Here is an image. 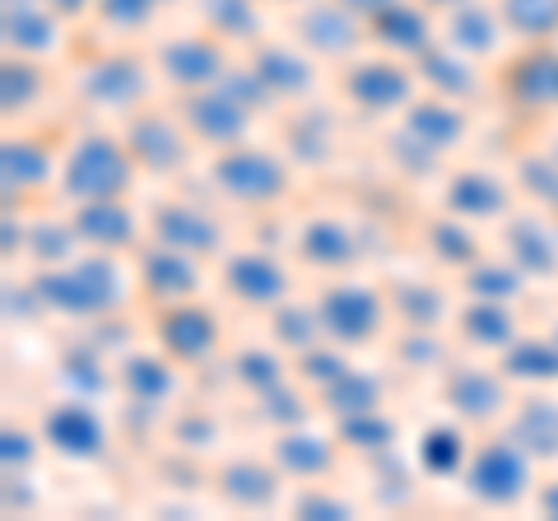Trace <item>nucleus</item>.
Listing matches in <instances>:
<instances>
[{"mask_svg": "<svg viewBox=\"0 0 558 521\" xmlns=\"http://www.w3.org/2000/svg\"><path fill=\"white\" fill-rule=\"evenodd\" d=\"M126 186V159L112 141H84L65 163V191L89 201H112Z\"/></svg>", "mask_w": 558, "mask_h": 521, "instance_id": "nucleus-1", "label": "nucleus"}, {"mask_svg": "<svg viewBox=\"0 0 558 521\" xmlns=\"http://www.w3.org/2000/svg\"><path fill=\"white\" fill-rule=\"evenodd\" d=\"M38 289L47 303H57L65 312H102L108 303H117L121 280L108 260H84V266L70 275H47Z\"/></svg>", "mask_w": 558, "mask_h": 521, "instance_id": "nucleus-2", "label": "nucleus"}, {"mask_svg": "<svg viewBox=\"0 0 558 521\" xmlns=\"http://www.w3.org/2000/svg\"><path fill=\"white\" fill-rule=\"evenodd\" d=\"M215 178L229 196H242V201H270V196H279V186H284L279 163L266 159V154H252V149H238L229 159H219Z\"/></svg>", "mask_w": 558, "mask_h": 521, "instance_id": "nucleus-3", "label": "nucleus"}, {"mask_svg": "<svg viewBox=\"0 0 558 521\" xmlns=\"http://www.w3.org/2000/svg\"><path fill=\"white\" fill-rule=\"evenodd\" d=\"M470 489L488 502H512L521 489H526V461L517 457V447L494 443L480 451V461L470 465Z\"/></svg>", "mask_w": 558, "mask_h": 521, "instance_id": "nucleus-4", "label": "nucleus"}, {"mask_svg": "<svg viewBox=\"0 0 558 521\" xmlns=\"http://www.w3.org/2000/svg\"><path fill=\"white\" fill-rule=\"evenodd\" d=\"M322 326L340 340H363L377 326V299L368 289H330L322 303Z\"/></svg>", "mask_w": 558, "mask_h": 521, "instance_id": "nucleus-5", "label": "nucleus"}, {"mask_svg": "<svg viewBox=\"0 0 558 521\" xmlns=\"http://www.w3.org/2000/svg\"><path fill=\"white\" fill-rule=\"evenodd\" d=\"M163 344L182 359H196L215 344V317L201 307H172L163 317Z\"/></svg>", "mask_w": 558, "mask_h": 521, "instance_id": "nucleus-6", "label": "nucleus"}, {"mask_svg": "<svg viewBox=\"0 0 558 521\" xmlns=\"http://www.w3.org/2000/svg\"><path fill=\"white\" fill-rule=\"evenodd\" d=\"M47 438L57 443L61 451H75V457H94L102 447V428L89 410L80 405H65V410H51L47 414Z\"/></svg>", "mask_w": 558, "mask_h": 521, "instance_id": "nucleus-7", "label": "nucleus"}, {"mask_svg": "<svg viewBox=\"0 0 558 521\" xmlns=\"http://www.w3.org/2000/svg\"><path fill=\"white\" fill-rule=\"evenodd\" d=\"M229 284H233V293H242V299H252V303H275L279 293H284V270L266 256H233Z\"/></svg>", "mask_w": 558, "mask_h": 521, "instance_id": "nucleus-8", "label": "nucleus"}, {"mask_svg": "<svg viewBox=\"0 0 558 521\" xmlns=\"http://www.w3.org/2000/svg\"><path fill=\"white\" fill-rule=\"evenodd\" d=\"M145 284H149V293H159V299H182V293L196 289V270H191L186 256H178V247L149 252L145 256Z\"/></svg>", "mask_w": 558, "mask_h": 521, "instance_id": "nucleus-9", "label": "nucleus"}, {"mask_svg": "<svg viewBox=\"0 0 558 521\" xmlns=\"http://www.w3.org/2000/svg\"><path fill=\"white\" fill-rule=\"evenodd\" d=\"M349 94H354L363 108H391L410 94V80L391 71V65H363V71L349 75Z\"/></svg>", "mask_w": 558, "mask_h": 521, "instance_id": "nucleus-10", "label": "nucleus"}, {"mask_svg": "<svg viewBox=\"0 0 558 521\" xmlns=\"http://www.w3.org/2000/svg\"><path fill=\"white\" fill-rule=\"evenodd\" d=\"M159 238L178 252H209L219 242V229L209 223L205 215H191V210H163L159 215Z\"/></svg>", "mask_w": 558, "mask_h": 521, "instance_id": "nucleus-11", "label": "nucleus"}, {"mask_svg": "<svg viewBox=\"0 0 558 521\" xmlns=\"http://www.w3.org/2000/svg\"><path fill=\"white\" fill-rule=\"evenodd\" d=\"M131 149H135L149 168H168V163H178V159H182L178 135H172V131H168V121H159V117L135 121V126H131Z\"/></svg>", "mask_w": 558, "mask_h": 521, "instance_id": "nucleus-12", "label": "nucleus"}, {"mask_svg": "<svg viewBox=\"0 0 558 521\" xmlns=\"http://www.w3.org/2000/svg\"><path fill=\"white\" fill-rule=\"evenodd\" d=\"M163 65H168V75L182 80V84H201V80H215L219 75V57H215V47H205V43H178V47H168L163 51Z\"/></svg>", "mask_w": 558, "mask_h": 521, "instance_id": "nucleus-13", "label": "nucleus"}, {"mask_svg": "<svg viewBox=\"0 0 558 521\" xmlns=\"http://www.w3.org/2000/svg\"><path fill=\"white\" fill-rule=\"evenodd\" d=\"M191 121H196V131H205L209 141H238L242 135V108H233L229 98H196L191 102Z\"/></svg>", "mask_w": 558, "mask_h": 521, "instance_id": "nucleus-14", "label": "nucleus"}, {"mask_svg": "<svg viewBox=\"0 0 558 521\" xmlns=\"http://www.w3.org/2000/svg\"><path fill=\"white\" fill-rule=\"evenodd\" d=\"M75 229H80L84 238L102 242V247H117V242H126V238H131V215H126V210H117L112 201H94L89 210L80 215Z\"/></svg>", "mask_w": 558, "mask_h": 521, "instance_id": "nucleus-15", "label": "nucleus"}, {"mask_svg": "<svg viewBox=\"0 0 558 521\" xmlns=\"http://www.w3.org/2000/svg\"><path fill=\"white\" fill-rule=\"evenodd\" d=\"M84 94L102 98V102H131L140 94V71L126 61H112V65H98V71L84 80Z\"/></svg>", "mask_w": 558, "mask_h": 521, "instance_id": "nucleus-16", "label": "nucleus"}, {"mask_svg": "<svg viewBox=\"0 0 558 521\" xmlns=\"http://www.w3.org/2000/svg\"><path fill=\"white\" fill-rule=\"evenodd\" d=\"M517 443H526L535 451H558V405L535 401L521 410L517 420Z\"/></svg>", "mask_w": 558, "mask_h": 521, "instance_id": "nucleus-17", "label": "nucleus"}, {"mask_svg": "<svg viewBox=\"0 0 558 521\" xmlns=\"http://www.w3.org/2000/svg\"><path fill=\"white\" fill-rule=\"evenodd\" d=\"M303 252H307L312 260H322V266H344V260L354 256V242H349V233L340 229V223L322 219V223H312V229H307Z\"/></svg>", "mask_w": 558, "mask_h": 521, "instance_id": "nucleus-18", "label": "nucleus"}, {"mask_svg": "<svg viewBox=\"0 0 558 521\" xmlns=\"http://www.w3.org/2000/svg\"><path fill=\"white\" fill-rule=\"evenodd\" d=\"M512 89H517V98H526V102H558V61H549V57L526 61L512 75Z\"/></svg>", "mask_w": 558, "mask_h": 521, "instance_id": "nucleus-19", "label": "nucleus"}, {"mask_svg": "<svg viewBox=\"0 0 558 521\" xmlns=\"http://www.w3.org/2000/svg\"><path fill=\"white\" fill-rule=\"evenodd\" d=\"M410 131L418 135L424 145H433V149H447L451 141L461 135V117L451 112V108H414V117H410Z\"/></svg>", "mask_w": 558, "mask_h": 521, "instance_id": "nucleus-20", "label": "nucleus"}, {"mask_svg": "<svg viewBox=\"0 0 558 521\" xmlns=\"http://www.w3.org/2000/svg\"><path fill=\"white\" fill-rule=\"evenodd\" d=\"M0 168H5V186H33L47 178V154L24 141H10L0 154Z\"/></svg>", "mask_w": 558, "mask_h": 521, "instance_id": "nucleus-21", "label": "nucleus"}, {"mask_svg": "<svg viewBox=\"0 0 558 521\" xmlns=\"http://www.w3.org/2000/svg\"><path fill=\"white\" fill-rule=\"evenodd\" d=\"M326 443L322 438H303V433H293V438H279V465H289V471L299 475H317L326 471Z\"/></svg>", "mask_w": 558, "mask_h": 521, "instance_id": "nucleus-22", "label": "nucleus"}, {"mask_svg": "<svg viewBox=\"0 0 558 521\" xmlns=\"http://www.w3.org/2000/svg\"><path fill=\"white\" fill-rule=\"evenodd\" d=\"M451 205L465 210V215H494V210H502V191L488 178H457V186H451Z\"/></svg>", "mask_w": 558, "mask_h": 521, "instance_id": "nucleus-23", "label": "nucleus"}, {"mask_svg": "<svg viewBox=\"0 0 558 521\" xmlns=\"http://www.w3.org/2000/svg\"><path fill=\"white\" fill-rule=\"evenodd\" d=\"M451 396H457V405L470 410V414H494L498 410V381L480 377V373H461L457 381H451Z\"/></svg>", "mask_w": 558, "mask_h": 521, "instance_id": "nucleus-24", "label": "nucleus"}, {"mask_svg": "<svg viewBox=\"0 0 558 521\" xmlns=\"http://www.w3.org/2000/svg\"><path fill=\"white\" fill-rule=\"evenodd\" d=\"M377 401V387L368 377H354V373H344V377H336L326 387V405H336L340 414H359V410H368Z\"/></svg>", "mask_w": 558, "mask_h": 521, "instance_id": "nucleus-25", "label": "nucleus"}, {"mask_svg": "<svg viewBox=\"0 0 558 521\" xmlns=\"http://www.w3.org/2000/svg\"><path fill=\"white\" fill-rule=\"evenodd\" d=\"M223 489H229V498H238L242 508H260V502H270L275 484L266 480V471H256V465H233Z\"/></svg>", "mask_w": 558, "mask_h": 521, "instance_id": "nucleus-26", "label": "nucleus"}, {"mask_svg": "<svg viewBox=\"0 0 558 521\" xmlns=\"http://www.w3.org/2000/svg\"><path fill=\"white\" fill-rule=\"evenodd\" d=\"M508 373L512 377H558V350H549V344H517V350L508 354Z\"/></svg>", "mask_w": 558, "mask_h": 521, "instance_id": "nucleus-27", "label": "nucleus"}, {"mask_svg": "<svg viewBox=\"0 0 558 521\" xmlns=\"http://www.w3.org/2000/svg\"><path fill=\"white\" fill-rule=\"evenodd\" d=\"M266 84H275V89H284V94H299V89H307V71L293 57H284V51H266L260 57V71H256Z\"/></svg>", "mask_w": 558, "mask_h": 521, "instance_id": "nucleus-28", "label": "nucleus"}, {"mask_svg": "<svg viewBox=\"0 0 558 521\" xmlns=\"http://www.w3.org/2000/svg\"><path fill=\"white\" fill-rule=\"evenodd\" d=\"M126 387L140 396V401H159V396H168L172 377L154 359H135V363H126Z\"/></svg>", "mask_w": 558, "mask_h": 521, "instance_id": "nucleus-29", "label": "nucleus"}, {"mask_svg": "<svg viewBox=\"0 0 558 521\" xmlns=\"http://www.w3.org/2000/svg\"><path fill=\"white\" fill-rule=\"evenodd\" d=\"M465 326H470V336L484 340V344H502L512 336V317L502 307H470L465 312Z\"/></svg>", "mask_w": 558, "mask_h": 521, "instance_id": "nucleus-30", "label": "nucleus"}, {"mask_svg": "<svg viewBox=\"0 0 558 521\" xmlns=\"http://www.w3.org/2000/svg\"><path fill=\"white\" fill-rule=\"evenodd\" d=\"M457 461H461V443H457V433H447V428L428 433V438H424V465H428V471H451Z\"/></svg>", "mask_w": 558, "mask_h": 521, "instance_id": "nucleus-31", "label": "nucleus"}, {"mask_svg": "<svg viewBox=\"0 0 558 521\" xmlns=\"http://www.w3.org/2000/svg\"><path fill=\"white\" fill-rule=\"evenodd\" d=\"M391 424H381V420H368V410H359V414H349V424H344V438H354L359 447H381V443H391Z\"/></svg>", "mask_w": 558, "mask_h": 521, "instance_id": "nucleus-32", "label": "nucleus"}, {"mask_svg": "<svg viewBox=\"0 0 558 521\" xmlns=\"http://www.w3.org/2000/svg\"><path fill=\"white\" fill-rule=\"evenodd\" d=\"M238 373H242V381H252V387H260V391H275V381H279V368H275L270 354H242Z\"/></svg>", "mask_w": 558, "mask_h": 521, "instance_id": "nucleus-33", "label": "nucleus"}, {"mask_svg": "<svg viewBox=\"0 0 558 521\" xmlns=\"http://www.w3.org/2000/svg\"><path fill=\"white\" fill-rule=\"evenodd\" d=\"M470 289L484 293V299H512V293H517V275L502 270V266H488V270H480L475 280H470Z\"/></svg>", "mask_w": 558, "mask_h": 521, "instance_id": "nucleus-34", "label": "nucleus"}, {"mask_svg": "<svg viewBox=\"0 0 558 521\" xmlns=\"http://www.w3.org/2000/svg\"><path fill=\"white\" fill-rule=\"evenodd\" d=\"M418 33H424V24H418L414 14H387V20H381V38L396 43V47H418L424 43Z\"/></svg>", "mask_w": 558, "mask_h": 521, "instance_id": "nucleus-35", "label": "nucleus"}, {"mask_svg": "<svg viewBox=\"0 0 558 521\" xmlns=\"http://www.w3.org/2000/svg\"><path fill=\"white\" fill-rule=\"evenodd\" d=\"M307 38L330 47V51H340V47H349V24L330 20V14H317V20H307Z\"/></svg>", "mask_w": 558, "mask_h": 521, "instance_id": "nucleus-36", "label": "nucleus"}, {"mask_svg": "<svg viewBox=\"0 0 558 521\" xmlns=\"http://www.w3.org/2000/svg\"><path fill=\"white\" fill-rule=\"evenodd\" d=\"M33 94H38V80H33L28 65H10V71H5V108H10V112L24 108Z\"/></svg>", "mask_w": 558, "mask_h": 521, "instance_id": "nucleus-37", "label": "nucleus"}, {"mask_svg": "<svg viewBox=\"0 0 558 521\" xmlns=\"http://www.w3.org/2000/svg\"><path fill=\"white\" fill-rule=\"evenodd\" d=\"M10 38L24 43V47H51L47 24L43 20H28V14H10Z\"/></svg>", "mask_w": 558, "mask_h": 521, "instance_id": "nucleus-38", "label": "nucleus"}, {"mask_svg": "<svg viewBox=\"0 0 558 521\" xmlns=\"http://www.w3.org/2000/svg\"><path fill=\"white\" fill-rule=\"evenodd\" d=\"M312 331H317V322H312L307 312H284V317H279V336H284L289 344H307Z\"/></svg>", "mask_w": 558, "mask_h": 521, "instance_id": "nucleus-39", "label": "nucleus"}, {"mask_svg": "<svg viewBox=\"0 0 558 521\" xmlns=\"http://www.w3.org/2000/svg\"><path fill=\"white\" fill-rule=\"evenodd\" d=\"M303 373L312 377V381H336V377H344V363L340 359H330V354H307V363H303Z\"/></svg>", "mask_w": 558, "mask_h": 521, "instance_id": "nucleus-40", "label": "nucleus"}, {"mask_svg": "<svg viewBox=\"0 0 558 521\" xmlns=\"http://www.w3.org/2000/svg\"><path fill=\"white\" fill-rule=\"evenodd\" d=\"M433 238H438V247L447 252V260H465L470 252H475V247H470V238H465V233H457V229H438Z\"/></svg>", "mask_w": 558, "mask_h": 521, "instance_id": "nucleus-41", "label": "nucleus"}, {"mask_svg": "<svg viewBox=\"0 0 558 521\" xmlns=\"http://www.w3.org/2000/svg\"><path fill=\"white\" fill-rule=\"evenodd\" d=\"M33 252H38L43 260H57V256H65V233H57V229H43L38 238H33Z\"/></svg>", "mask_w": 558, "mask_h": 521, "instance_id": "nucleus-42", "label": "nucleus"}, {"mask_svg": "<svg viewBox=\"0 0 558 521\" xmlns=\"http://www.w3.org/2000/svg\"><path fill=\"white\" fill-rule=\"evenodd\" d=\"M112 20H131V24H140L145 20V0H112Z\"/></svg>", "mask_w": 558, "mask_h": 521, "instance_id": "nucleus-43", "label": "nucleus"}, {"mask_svg": "<svg viewBox=\"0 0 558 521\" xmlns=\"http://www.w3.org/2000/svg\"><path fill=\"white\" fill-rule=\"evenodd\" d=\"M14 457H20V461H28V457H33V447H28L24 433H5V461L14 465Z\"/></svg>", "mask_w": 558, "mask_h": 521, "instance_id": "nucleus-44", "label": "nucleus"}, {"mask_svg": "<svg viewBox=\"0 0 558 521\" xmlns=\"http://www.w3.org/2000/svg\"><path fill=\"white\" fill-rule=\"evenodd\" d=\"M457 65H447V61H433V80H442L451 84V89H470V75H451Z\"/></svg>", "mask_w": 558, "mask_h": 521, "instance_id": "nucleus-45", "label": "nucleus"}, {"mask_svg": "<svg viewBox=\"0 0 558 521\" xmlns=\"http://www.w3.org/2000/svg\"><path fill=\"white\" fill-rule=\"evenodd\" d=\"M317 512H326V517H344L340 502H330V498H303V517H317Z\"/></svg>", "mask_w": 558, "mask_h": 521, "instance_id": "nucleus-46", "label": "nucleus"}, {"mask_svg": "<svg viewBox=\"0 0 558 521\" xmlns=\"http://www.w3.org/2000/svg\"><path fill=\"white\" fill-rule=\"evenodd\" d=\"M545 512H549V517H558V484H554V489L545 494Z\"/></svg>", "mask_w": 558, "mask_h": 521, "instance_id": "nucleus-47", "label": "nucleus"}, {"mask_svg": "<svg viewBox=\"0 0 558 521\" xmlns=\"http://www.w3.org/2000/svg\"><path fill=\"white\" fill-rule=\"evenodd\" d=\"M61 5H65V10H75V5H80V0H61Z\"/></svg>", "mask_w": 558, "mask_h": 521, "instance_id": "nucleus-48", "label": "nucleus"}]
</instances>
